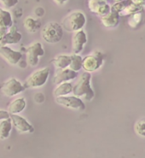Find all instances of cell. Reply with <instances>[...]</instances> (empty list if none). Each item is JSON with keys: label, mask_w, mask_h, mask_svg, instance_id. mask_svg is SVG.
I'll use <instances>...</instances> for the list:
<instances>
[{"label": "cell", "mask_w": 145, "mask_h": 158, "mask_svg": "<svg viewBox=\"0 0 145 158\" xmlns=\"http://www.w3.org/2000/svg\"><path fill=\"white\" fill-rule=\"evenodd\" d=\"M91 74L89 72H84L79 78L76 84L73 85L72 93L73 95L82 98L87 101H91L94 98L95 92L91 85Z\"/></svg>", "instance_id": "obj_1"}, {"label": "cell", "mask_w": 145, "mask_h": 158, "mask_svg": "<svg viewBox=\"0 0 145 158\" xmlns=\"http://www.w3.org/2000/svg\"><path fill=\"white\" fill-rule=\"evenodd\" d=\"M86 23V17L82 11L75 10L69 13L62 20V26L67 32L74 33L76 31L83 29Z\"/></svg>", "instance_id": "obj_2"}, {"label": "cell", "mask_w": 145, "mask_h": 158, "mask_svg": "<svg viewBox=\"0 0 145 158\" xmlns=\"http://www.w3.org/2000/svg\"><path fill=\"white\" fill-rule=\"evenodd\" d=\"M62 36L63 27L57 22H48L41 30V37L49 44H56L59 41H61Z\"/></svg>", "instance_id": "obj_3"}, {"label": "cell", "mask_w": 145, "mask_h": 158, "mask_svg": "<svg viewBox=\"0 0 145 158\" xmlns=\"http://www.w3.org/2000/svg\"><path fill=\"white\" fill-rule=\"evenodd\" d=\"M49 75H50V69L48 67L35 70L27 78L25 82L23 83L24 86L26 89L41 87L47 82Z\"/></svg>", "instance_id": "obj_4"}, {"label": "cell", "mask_w": 145, "mask_h": 158, "mask_svg": "<svg viewBox=\"0 0 145 158\" xmlns=\"http://www.w3.org/2000/svg\"><path fill=\"white\" fill-rule=\"evenodd\" d=\"M26 89L24 84L15 78L11 77L0 85V93L4 97L12 98L18 95Z\"/></svg>", "instance_id": "obj_5"}, {"label": "cell", "mask_w": 145, "mask_h": 158, "mask_svg": "<svg viewBox=\"0 0 145 158\" xmlns=\"http://www.w3.org/2000/svg\"><path fill=\"white\" fill-rule=\"evenodd\" d=\"M103 63V54L99 51H95L83 58V69L89 73L98 70Z\"/></svg>", "instance_id": "obj_6"}, {"label": "cell", "mask_w": 145, "mask_h": 158, "mask_svg": "<svg viewBox=\"0 0 145 158\" xmlns=\"http://www.w3.org/2000/svg\"><path fill=\"white\" fill-rule=\"evenodd\" d=\"M44 55V51L40 42H34L26 50L27 62L29 66L36 67L39 62V57Z\"/></svg>", "instance_id": "obj_7"}, {"label": "cell", "mask_w": 145, "mask_h": 158, "mask_svg": "<svg viewBox=\"0 0 145 158\" xmlns=\"http://www.w3.org/2000/svg\"><path fill=\"white\" fill-rule=\"evenodd\" d=\"M56 102L66 108L72 109V110H85V106L83 100L80 98V97L77 96H61V97H56Z\"/></svg>", "instance_id": "obj_8"}, {"label": "cell", "mask_w": 145, "mask_h": 158, "mask_svg": "<svg viewBox=\"0 0 145 158\" xmlns=\"http://www.w3.org/2000/svg\"><path fill=\"white\" fill-rule=\"evenodd\" d=\"M0 56L5 60L9 64L15 65L22 59V54L18 51H14L7 45L0 44Z\"/></svg>", "instance_id": "obj_9"}, {"label": "cell", "mask_w": 145, "mask_h": 158, "mask_svg": "<svg viewBox=\"0 0 145 158\" xmlns=\"http://www.w3.org/2000/svg\"><path fill=\"white\" fill-rule=\"evenodd\" d=\"M10 119L13 127L18 132L25 133V132H33L34 131L32 124L29 123L23 116L19 115V114H10Z\"/></svg>", "instance_id": "obj_10"}, {"label": "cell", "mask_w": 145, "mask_h": 158, "mask_svg": "<svg viewBox=\"0 0 145 158\" xmlns=\"http://www.w3.org/2000/svg\"><path fill=\"white\" fill-rule=\"evenodd\" d=\"M87 43L86 33L83 29L74 32L72 37V51L75 54H80Z\"/></svg>", "instance_id": "obj_11"}, {"label": "cell", "mask_w": 145, "mask_h": 158, "mask_svg": "<svg viewBox=\"0 0 145 158\" xmlns=\"http://www.w3.org/2000/svg\"><path fill=\"white\" fill-rule=\"evenodd\" d=\"M77 76L78 72H75L69 68L57 69L53 78V83L55 85H59L63 82H69L77 78Z\"/></svg>", "instance_id": "obj_12"}, {"label": "cell", "mask_w": 145, "mask_h": 158, "mask_svg": "<svg viewBox=\"0 0 145 158\" xmlns=\"http://www.w3.org/2000/svg\"><path fill=\"white\" fill-rule=\"evenodd\" d=\"M88 7L91 12L99 16H103L111 10V7L106 0H88Z\"/></svg>", "instance_id": "obj_13"}, {"label": "cell", "mask_w": 145, "mask_h": 158, "mask_svg": "<svg viewBox=\"0 0 145 158\" xmlns=\"http://www.w3.org/2000/svg\"><path fill=\"white\" fill-rule=\"evenodd\" d=\"M120 22V14L111 9L108 14L101 16V22L107 28H113L118 26Z\"/></svg>", "instance_id": "obj_14"}, {"label": "cell", "mask_w": 145, "mask_h": 158, "mask_svg": "<svg viewBox=\"0 0 145 158\" xmlns=\"http://www.w3.org/2000/svg\"><path fill=\"white\" fill-rule=\"evenodd\" d=\"M22 33H19L17 31V28L15 26H12L10 27V29L6 33V35L4 36V40L0 43V44H18L20 41L22 40Z\"/></svg>", "instance_id": "obj_15"}, {"label": "cell", "mask_w": 145, "mask_h": 158, "mask_svg": "<svg viewBox=\"0 0 145 158\" xmlns=\"http://www.w3.org/2000/svg\"><path fill=\"white\" fill-rule=\"evenodd\" d=\"M70 63H71V55H66V54L56 56L51 61V64H53V66L56 69L68 68Z\"/></svg>", "instance_id": "obj_16"}, {"label": "cell", "mask_w": 145, "mask_h": 158, "mask_svg": "<svg viewBox=\"0 0 145 158\" xmlns=\"http://www.w3.org/2000/svg\"><path fill=\"white\" fill-rule=\"evenodd\" d=\"M26 105H27V103L23 98H14L9 104L8 111L10 112V114H20L25 110Z\"/></svg>", "instance_id": "obj_17"}, {"label": "cell", "mask_w": 145, "mask_h": 158, "mask_svg": "<svg viewBox=\"0 0 145 158\" xmlns=\"http://www.w3.org/2000/svg\"><path fill=\"white\" fill-rule=\"evenodd\" d=\"M12 127L13 124L10 117L0 121V140L6 139L10 137Z\"/></svg>", "instance_id": "obj_18"}, {"label": "cell", "mask_w": 145, "mask_h": 158, "mask_svg": "<svg viewBox=\"0 0 145 158\" xmlns=\"http://www.w3.org/2000/svg\"><path fill=\"white\" fill-rule=\"evenodd\" d=\"M73 85L70 82H63L61 84L56 85V87L54 89V96L61 97V96L69 95L71 92H72Z\"/></svg>", "instance_id": "obj_19"}, {"label": "cell", "mask_w": 145, "mask_h": 158, "mask_svg": "<svg viewBox=\"0 0 145 158\" xmlns=\"http://www.w3.org/2000/svg\"><path fill=\"white\" fill-rule=\"evenodd\" d=\"M23 25L25 29L30 33H36L41 26L39 21L36 18H33V16H27V18H25L23 22Z\"/></svg>", "instance_id": "obj_20"}, {"label": "cell", "mask_w": 145, "mask_h": 158, "mask_svg": "<svg viewBox=\"0 0 145 158\" xmlns=\"http://www.w3.org/2000/svg\"><path fill=\"white\" fill-rule=\"evenodd\" d=\"M0 26L10 28L13 26V19L11 13L4 8L0 7Z\"/></svg>", "instance_id": "obj_21"}, {"label": "cell", "mask_w": 145, "mask_h": 158, "mask_svg": "<svg viewBox=\"0 0 145 158\" xmlns=\"http://www.w3.org/2000/svg\"><path fill=\"white\" fill-rule=\"evenodd\" d=\"M69 69L75 72H79L83 69V57L80 54L73 53L71 55V63L69 64Z\"/></svg>", "instance_id": "obj_22"}, {"label": "cell", "mask_w": 145, "mask_h": 158, "mask_svg": "<svg viewBox=\"0 0 145 158\" xmlns=\"http://www.w3.org/2000/svg\"><path fill=\"white\" fill-rule=\"evenodd\" d=\"M143 13L142 11L136 12L134 14H131L128 18V25L130 27L136 29L137 27L140 26L143 22Z\"/></svg>", "instance_id": "obj_23"}, {"label": "cell", "mask_w": 145, "mask_h": 158, "mask_svg": "<svg viewBox=\"0 0 145 158\" xmlns=\"http://www.w3.org/2000/svg\"><path fill=\"white\" fill-rule=\"evenodd\" d=\"M135 132L141 137H145V117L139 119L134 124Z\"/></svg>", "instance_id": "obj_24"}, {"label": "cell", "mask_w": 145, "mask_h": 158, "mask_svg": "<svg viewBox=\"0 0 145 158\" xmlns=\"http://www.w3.org/2000/svg\"><path fill=\"white\" fill-rule=\"evenodd\" d=\"M0 3L3 6H4V8L10 9L15 6L18 3V0H0Z\"/></svg>", "instance_id": "obj_25"}, {"label": "cell", "mask_w": 145, "mask_h": 158, "mask_svg": "<svg viewBox=\"0 0 145 158\" xmlns=\"http://www.w3.org/2000/svg\"><path fill=\"white\" fill-rule=\"evenodd\" d=\"M8 30H9V28H8V27L0 26V43L2 42V40H4V36L6 35Z\"/></svg>", "instance_id": "obj_26"}, {"label": "cell", "mask_w": 145, "mask_h": 158, "mask_svg": "<svg viewBox=\"0 0 145 158\" xmlns=\"http://www.w3.org/2000/svg\"><path fill=\"white\" fill-rule=\"evenodd\" d=\"M10 117V112L7 110H0V121L4 120V119H7V118Z\"/></svg>", "instance_id": "obj_27"}, {"label": "cell", "mask_w": 145, "mask_h": 158, "mask_svg": "<svg viewBox=\"0 0 145 158\" xmlns=\"http://www.w3.org/2000/svg\"><path fill=\"white\" fill-rule=\"evenodd\" d=\"M34 13H35V15L38 17H42L44 14V8L42 7H38L36 8V10H34Z\"/></svg>", "instance_id": "obj_28"}, {"label": "cell", "mask_w": 145, "mask_h": 158, "mask_svg": "<svg viewBox=\"0 0 145 158\" xmlns=\"http://www.w3.org/2000/svg\"><path fill=\"white\" fill-rule=\"evenodd\" d=\"M52 1H53L56 4H57V5H63V4H65L68 0H52Z\"/></svg>", "instance_id": "obj_29"}, {"label": "cell", "mask_w": 145, "mask_h": 158, "mask_svg": "<svg viewBox=\"0 0 145 158\" xmlns=\"http://www.w3.org/2000/svg\"><path fill=\"white\" fill-rule=\"evenodd\" d=\"M0 85H1V81H0Z\"/></svg>", "instance_id": "obj_30"}]
</instances>
